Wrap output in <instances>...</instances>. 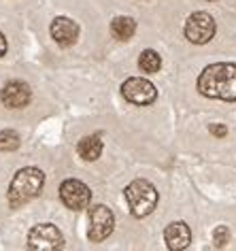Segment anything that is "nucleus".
<instances>
[{
	"mask_svg": "<svg viewBox=\"0 0 236 251\" xmlns=\"http://www.w3.org/2000/svg\"><path fill=\"white\" fill-rule=\"evenodd\" d=\"M45 185V175H43L41 168L34 166H26L22 171L15 173L13 181L9 185V204L17 209V206L30 202L32 198H36Z\"/></svg>",
	"mask_w": 236,
	"mask_h": 251,
	"instance_id": "f03ea898",
	"label": "nucleus"
},
{
	"mask_svg": "<svg viewBox=\"0 0 236 251\" xmlns=\"http://www.w3.org/2000/svg\"><path fill=\"white\" fill-rule=\"evenodd\" d=\"M139 68L147 75H155L160 68H162V58H160V53L153 51V49H145L139 58Z\"/></svg>",
	"mask_w": 236,
	"mask_h": 251,
	"instance_id": "4468645a",
	"label": "nucleus"
},
{
	"mask_svg": "<svg viewBox=\"0 0 236 251\" xmlns=\"http://www.w3.org/2000/svg\"><path fill=\"white\" fill-rule=\"evenodd\" d=\"M198 92L207 98L234 102L236 100V64H232V62H217V64L207 66L200 73V77H198Z\"/></svg>",
	"mask_w": 236,
	"mask_h": 251,
	"instance_id": "f257e3e1",
	"label": "nucleus"
},
{
	"mask_svg": "<svg viewBox=\"0 0 236 251\" xmlns=\"http://www.w3.org/2000/svg\"><path fill=\"white\" fill-rule=\"evenodd\" d=\"M60 198L64 202L66 209L71 211H83L88 209L92 202V192L90 187L79 179H66L60 185Z\"/></svg>",
	"mask_w": 236,
	"mask_h": 251,
	"instance_id": "0eeeda50",
	"label": "nucleus"
},
{
	"mask_svg": "<svg viewBox=\"0 0 236 251\" xmlns=\"http://www.w3.org/2000/svg\"><path fill=\"white\" fill-rule=\"evenodd\" d=\"M215 20L204 11H198V13H191L185 22V39L194 45H207V43L213 41L215 36Z\"/></svg>",
	"mask_w": 236,
	"mask_h": 251,
	"instance_id": "39448f33",
	"label": "nucleus"
},
{
	"mask_svg": "<svg viewBox=\"0 0 236 251\" xmlns=\"http://www.w3.org/2000/svg\"><path fill=\"white\" fill-rule=\"evenodd\" d=\"M209 130H211V134H213V136H219V139L228 134V128H226L223 124H211V126H209Z\"/></svg>",
	"mask_w": 236,
	"mask_h": 251,
	"instance_id": "f3484780",
	"label": "nucleus"
},
{
	"mask_svg": "<svg viewBox=\"0 0 236 251\" xmlns=\"http://www.w3.org/2000/svg\"><path fill=\"white\" fill-rule=\"evenodd\" d=\"M115 228V215L109 206L96 204L90 209V230L88 238L90 243H102Z\"/></svg>",
	"mask_w": 236,
	"mask_h": 251,
	"instance_id": "423d86ee",
	"label": "nucleus"
},
{
	"mask_svg": "<svg viewBox=\"0 0 236 251\" xmlns=\"http://www.w3.org/2000/svg\"><path fill=\"white\" fill-rule=\"evenodd\" d=\"M7 53V39H4V34L0 32V58Z\"/></svg>",
	"mask_w": 236,
	"mask_h": 251,
	"instance_id": "a211bd4d",
	"label": "nucleus"
},
{
	"mask_svg": "<svg viewBox=\"0 0 236 251\" xmlns=\"http://www.w3.org/2000/svg\"><path fill=\"white\" fill-rule=\"evenodd\" d=\"M77 153L79 158L85 160V162H94L100 158L102 153V139L98 134H90V136H83L77 145Z\"/></svg>",
	"mask_w": 236,
	"mask_h": 251,
	"instance_id": "f8f14e48",
	"label": "nucleus"
},
{
	"mask_svg": "<svg viewBox=\"0 0 236 251\" xmlns=\"http://www.w3.org/2000/svg\"><path fill=\"white\" fill-rule=\"evenodd\" d=\"M111 32H113V36L119 41H130L136 32V22L128 15H119L111 22Z\"/></svg>",
	"mask_w": 236,
	"mask_h": 251,
	"instance_id": "ddd939ff",
	"label": "nucleus"
},
{
	"mask_svg": "<svg viewBox=\"0 0 236 251\" xmlns=\"http://www.w3.org/2000/svg\"><path fill=\"white\" fill-rule=\"evenodd\" d=\"M49 32H51V39L60 47H71L79 39V26L71 17H55L51 26H49Z\"/></svg>",
	"mask_w": 236,
	"mask_h": 251,
	"instance_id": "9d476101",
	"label": "nucleus"
},
{
	"mask_svg": "<svg viewBox=\"0 0 236 251\" xmlns=\"http://www.w3.org/2000/svg\"><path fill=\"white\" fill-rule=\"evenodd\" d=\"M30 98H32V92H30V85L24 81H9L0 92V100L7 109H22L30 102Z\"/></svg>",
	"mask_w": 236,
	"mask_h": 251,
	"instance_id": "1a4fd4ad",
	"label": "nucleus"
},
{
	"mask_svg": "<svg viewBox=\"0 0 236 251\" xmlns=\"http://www.w3.org/2000/svg\"><path fill=\"white\" fill-rule=\"evenodd\" d=\"M213 243L217 249L226 247V245L230 243V228L228 226H217V228L213 230Z\"/></svg>",
	"mask_w": 236,
	"mask_h": 251,
	"instance_id": "dca6fc26",
	"label": "nucleus"
},
{
	"mask_svg": "<svg viewBox=\"0 0 236 251\" xmlns=\"http://www.w3.org/2000/svg\"><path fill=\"white\" fill-rule=\"evenodd\" d=\"M121 94H123V98H126L128 102L139 104V106L151 104V102H155V98H158V90H155V85L149 79H142V77L126 79L123 81V85H121Z\"/></svg>",
	"mask_w": 236,
	"mask_h": 251,
	"instance_id": "6e6552de",
	"label": "nucleus"
},
{
	"mask_svg": "<svg viewBox=\"0 0 236 251\" xmlns=\"http://www.w3.org/2000/svg\"><path fill=\"white\" fill-rule=\"evenodd\" d=\"M123 196H126L128 209L134 217H147L151 215L158 206V190L153 187V183H149L147 179H134L126 190H123Z\"/></svg>",
	"mask_w": 236,
	"mask_h": 251,
	"instance_id": "7ed1b4c3",
	"label": "nucleus"
},
{
	"mask_svg": "<svg viewBox=\"0 0 236 251\" xmlns=\"http://www.w3.org/2000/svg\"><path fill=\"white\" fill-rule=\"evenodd\" d=\"M28 249L30 251H62L64 249V236L58 226L39 224L28 232Z\"/></svg>",
	"mask_w": 236,
	"mask_h": 251,
	"instance_id": "20e7f679",
	"label": "nucleus"
},
{
	"mask_svg": "<svg viewBox=\"0 0 236 251\" xmlns=\"http://www.w3.org/2000/svg\"><path fill=\"white\" fill-rule=\"evenodd\" d=\"M20 143L22 139L15 130H2L0 132V151H15L20 147Z\"/></svg>",
	"mask_w": 236,
	"mask_h": 251,
	"instance_id": "2eb2a0df",
	"label": "nucleus"
},
{
	"mask_svg": "<svg viewBox=\"0 0 236 251\" xmlns=\"http://www.w3.org/2000/svg\"><path fill=\"white\" fill-rule=\"evenodd\" d=\"M164 241L170 251H183L191 243V230L185 222H172L164 230Z\"/></svg>",
	"mask_w": 236,
	"mask_h": 251,
	"instance_id": "9b49d317",
	"label": "nucleus"
}]
</instances>
